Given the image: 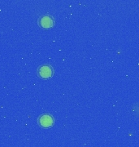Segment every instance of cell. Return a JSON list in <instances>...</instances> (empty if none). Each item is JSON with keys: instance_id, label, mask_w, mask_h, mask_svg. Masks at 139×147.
<instances>
[{"instance_id": "cell-1", "label": "cell", "mask_w": 139, "mask_h": 147, "mask_svg": "<svg viewBox=\"0 0 139 147\" xmlns=\"http://www.w3.org/2000/svg\"><path fill=\"white\" fill-rule=\"evenodd\" d=\"M38 124L43 128H49L55 124V119L49 114L41 115L38 118Z\"/></svg>"}, {"instance_id": "cell-2", "label": "cell", "mask_w": 139, "mask_h": 147, "mask_svg": "<svg viewBox=\"0 0 139 147\" xmlns=\"http://www.w3.org/2000/svg\"><path fill=\"white\" fill-rule=\"evenodd\" d=\"M37 74L38 75L44 79H47L51 78L54 75V69L51 65H41L37 69Z\"/></svg>"}, {"instance_id": "cell-3", "label": "cell", "mask_w": 139, "mask_h": 147, "mask_svg": "<svg viewBox=\"0 0 139 147\" xmlns=\"http://www.w3.org/2000/svg\"><path fill=\"white\" fill-rule=\"evenodd\" d=\"M55 21L54 19V17L51 16H49V15H45V16H42L38 20V24L39 26L42 28V29H50L55 26Z\"/></svg>"}]
</instances>
